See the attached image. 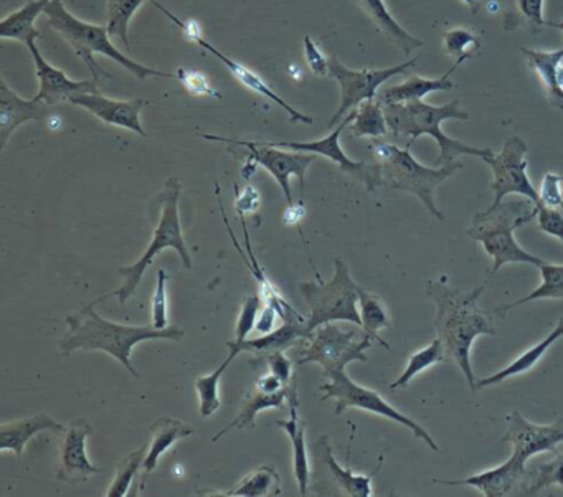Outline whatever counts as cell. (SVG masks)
<instances>
[{"mask_svg":"<svg viewBox=\"0 0 563 497\" xmlns=\"http://www.w3.org/2000/svg\"><path fill=\"white\" fill-rule=\"evenodd\" d=\"M486 285L487 279L470 292H463L451 288L446 276L427 283L428 298L437 306L433 325L438 339L446 349V357L460 367L473 391H476V377L471 365V349L481 335H496L493 312H484L479 308V299Z\"/></svg>","mask_w":563,"mask_h":497,"instance_id":"1","label":"cell"},{"mask_svg":"<svg viewBox=\"0 0 563 497\" xmlns=\"http://www.w3.org/2000/svg\"><path fill=\"white\" fill-rule=\"evenodd\" d=\"M113 296V295H110ZM110 296H101L97 301L87 302L80 311L68 316V332L60 341V352L65 357H70L77 351H103L117 358L128 368L133 377L141 378L131 362L133 349L140 342L167 339V341L180 342L186 338V332L176 325L166 329H157L151 325H124L107 321L97 312V305Z\"/></svg>","mask_w":563,"mask_h":497,"instance_id":"2","label":"cell"},{"mask_svg":"<svg viewBox=\"0 0 563 497\" xmlns=\"http://www.w3.org/2000/svg\"><path fill=\"white\" fill-rule=\"evenodd\" d=\"M384 110L390 133L397 137H410L407 146L411 147V144L420 140L421 136H431L437 141L440 154L434 161V167L456 163L457 157L461 156H474L479 159L494 156V151L489 147L470 146L454 137L446 136L441 131V124L444 121L470 120V113L460 107L457 100L441 104V107H433V104L424 103L423 100L407 101V103L384 104Z\"/></svg>","mask_w":563,"mask_h":497,"instance_id":"3","label":"cell"},{"mask_svg":"<svg viewBox=\"0 0 563 497\" xmlns=\"http://www.w3.org/2000/svg\"><path fill=\"white\" fill-rule=\"evenodd\" d=\"M536 219L537 207L530 200H503L499 206L476 213L467 230V236L473 242L481 243L484 252L494 259L487 281L507 263H523L537 268L545 263V259L526 252L514 239V232L519 227Z\"/></svg>","mask_w":563,"mask_h":497,"instance_id":"4","label":"cell"},{"mask_svg":"<svg viewBox=\"0 0 563 497\" xmlns=\"http://www.w3.org/2000/svg\"><path fill=\"white\" fill-rule=\"evenodd\" d=\"M45 15L48 19V25L55 32L62 35L77 52L78 57L87 64L88 70L93 75V80L100 84L101 78L108 77L107 71L98 65L97 55H104L111 60L126 68L137 80L143 81L147 78H173V74L156 70V68L146 67L137 64L133 58L121 54L113 45V38L108 34L107 25L90 24L75 18L67 8L64 0H52L45 9Z\"/></svg>","mask_w":563,"mask_h":497,"instance_id":"5","label":"cell"},{"mask_svg":"<svg viewBox=\"0 0 563 497\" xmlns=\"http://www.w3.org/2000/svg\"><path fill=\"white\" fill-rule=\"evenodd\" d=\"M410 150V146L401 150L394 144H374L375 157L380 164L382 183L387 189L413 194L434 219L444 220L434 200V192L444 180L463 169V164L451 163L441 167H427L411 156Z\"/></svg>","mask_w":563,"mask_h":497,"instance_id":"6","label":"cell"},{"mask_svg":"<svg viewBox=\"0 0 563 497\" xmlns=\"http://www.w3.org/2000/svg\"><path fill=\"white\" fill-rule=\"evenodd\" d=\"M180 192H183V186H180L179 179L169 177L163 192L159 194L161 219L156 230H154L150 246L136 263L130 266H121L120 272H118L123 276L124 283L113 292V296H118L121 305H124L131 296H134L147 266L153 265L154 258L163 250H176L180 259H183L184 268L192 269V258H190L189 248H187L186 239H184L183 229H180Z\"/></svg>","mask_w":563,"mask_h":497,"instance_id":"7","label":"cell"},{"mask_svg":"<svg viewBox=\"0 0 563 497\" xmlns=\"http://www.w3.org/2000/svg\"><path fill=\"white\" fill-rule=\"evenodd\" d=\"M334 278L329 283H302V298L309 308V318L306 319L308 338L328 322H352L362 328L361 311H358V285L352 279L347 263L344 259H334Z\"/></svg>","mask_w":563,"mask_h":497,"instance_id":"8","label":"cell"},{"mask_svg":"<svg viewBox=\"0 0 563 497\" xmlns=\"http://www.w3.org/2000/svg\"><path fill=\"white\" fill-rule=\"evenodd\" d=\"M305 341L306 347L299 352V364L314 362L321 365L328 377L345 371L351 362H367L365 351L375 342L364 331H344L335 322L316 329Z\"/></svg>","mask_w":563,"mask_h":497,"instance_id":"9","label":"cell"},{"mask_svg":"<svg viewBox=\"0 0 563 497\" xmlns=\"http://www.w3.org/2000/svg\"><path fill=\"white\" fill-rule=\"evenodd\" d=\"M319 391L322 394V400L334 398L335 415H338V417H341L349 408L371 411V413L378 415V417L388 418V420L395 421V423L404 424L415 437L424 441L431 450L440 451L433 438L430 437V433H428L420 423L411 420L410 417L401 413L397 408L391 407L378 391L355 384V382L345 374V371L332 374L331 377H329L328 384L321 385Z\"/></svg>","mask_w":563,"mask_h":497,"instance_id":"10","label":"cell"},{"mask_svg":"<svg viewBox=\"0 0 563 497\" xmlns=\"http://www.w3.org/2000/svg\"><path fill=\"white\" fill-rule=\"evenodd\" d=\"M418 57L405 62V64L395 65L388 68H365V70H351L345 67L338 57L329 58V74L338 81L341 87V104L334 117L331 118L329 128L342 123L344 118L352 111L357 110L364 101L375 100L378 97V88L385 81L391 80L398 75L408 74L417 65Z\"/></svg>","mask_w":563,"mask_h":497,"instance_id":"11","label":"cell"},{"mask_svg":"<svg viewBox=\"0 0 563 497\" xmlns=\"http://www.w3.org/2000/svg\"><path fill=\"white\" fill-rule=\"evenodd\" d=\"M203 140L219 141V143L233 144V146L246 147L250 151V159L258 166L265 167L285 194L288 206L292 203L291 177H298L301 187V200L305 199V179L309 166L314 163L316 154L299 153V151H283L282 147L269 146L258 141L233 140V137L213 136V134H200Z\"/></svg>","mask_w":563,"mask_h":497,"instance_id":"12","label":"cell"},{"mask_svg":"<svg viewBox=\"0 0 563 497\" xmlns=\"http://www.w3.org/2000/svg\"><path fill=\"white\" fill-rule=\"evenodd\" d=\"M529 153V146L520 137L512 136L504 143L499 154L483 159L493 170V190L494 200L489 207L499 206L507 196H522L530 200L533 207L540 206L539 190L532 186L529 176H527L526 154Z\"/></svg>","mask_w":563,"mask_h":497,"instance_id":"13","label":"cell"},{"mask_svg":"<svg viewBox=\"0 0 563 497\" xmlns=\"http://www.w3.org/2000/svg\"><path fill=\"white\" fill-rule=\"evenodd\" d=\"M355 120V110L344 118L342 123L338 124L332 133L322 137L319 141H311V143H295V141H278V143H266L269 146L282 147V150L299 151V153H311L316 156L328 157L332 163L338 164L339 169L344 174L357 179L358 183L364 184L368 192H375L378 187L384 186L382 183V169L378 163H364V161H352L347 154L344 153L341 146V133L352 124Z\"/></svg>","mask_w":563,"mask_h":497,"instance_id":"14","label":"cell"},{"mask_svg":"<svg viewBox=\"0 0 563 497\" xmlns=\"http://www.w3.org/2000/svg\"><path fill=\"white\" fill-rule=\"evenodd\" d=\"M506 421V434L500 441L512 444V453L526 463L536 454L555 451L563 443V420L553 421L552 424H537L526 420L519 411H512L507 415Z\"/></svg>","mask_w":563,"mask_h":497,"instance_id":"15","label":"cell"},{"mask_svg":"<svg viewBox=\"0 0 563 497\" xmlns=\"http://www.w3.org/2000/svg\"><path fill=\"white\" fill-rule=\"evenodd\" d=\"M93 433V427L85 418L71 421L65 430L58 457L57 477L65 483L78 484L100 474V467L95 466L87 454V440Z\"/></svg>","mask_w":563,"mask_h":497,"instance_id":"16","label":"cell"},{"mask_svg":"<svg viewBox=\"0 0 563 497\" xmlns=\"http://www.w3.org/2000/svg\"><path fill=\"white\" fill-rule=\"evenodd\" d=\"M70 103L84 108L104 124L124 128V130L140 134L141 137L147 136L143 124H141V110L146 107L147 101L141 100V98L128 101L111 100L97 91V93L78 95V97L71 98Z\"/></svg>","mask_w":563,"mask_h":497,"instance_id":"17","label":"cell"},{"mask_svg":"<svg viewBox=\"0 0 563 497\" xmlns=\"http://www.w3.org/2000/svg\"><path fill=\"white\" fill-rule=\"evenodd\" d=\"M27 48L29 52H31L32 58H34L35 71H37L38 85H41L37 97L41 98L42 101H45V103L54 107V104L70 101L71 98L78 97V95L97 93L98 81L71 80L64 70L54 67V65L48 64V62L42 57L41 51H38L35 42H32Z\"/></svg>","mask_w":563,"mask_h":497,"instance_id":"18","label":"cell"},{"mask_svg":"<svg viewBox=\"0 0 563 497\" xmlns=\"http://www.w3.org/2000/svg\"><path fill=\"white\" fill-rule=\"evenodd\" d=\"M526 474V461L512 453L506 463L493 467V470L483 471V473L474 474L466 479L450 481L437 477L434 483L443 484V486H473L486 497H507L517 496V490H519Z\"/></svg>","mask_w":563,"mask_h":497,"instance_id":"19","label":"cell"},{"mask_svg":"<svg viewBox=\"0 0 563 497\" xmlns=\"http://www.w3.org/2000/svg\"><path fill=\"white\" fill-rule=\"evenodd\" d=\"M354 431L355 427L352 424L351 441H349L347 448V466L345 467H342L341 464L338 463V460H335L334 453H332L331 443H329L328 434H322V437L316 441L312 450H314V454L319 460H321V463L324 464L329 476H331L332 481L338 484L342 494L351 497H372L374 496V490H372V479H374L375 474L380 471L382 463H384V456H380V460H378V466L375 467L371 474L354 473L351 467V450L352 441H354Z\"/></svg>","mask_w":563,"mask_h":497,"instance_id":"20","label":"cell"},{"mask_svg":"<svg viewBox=\"0 0 563 497\" xmlns=\"http://www.w3.org/2000/svg\"><path fill=\"white\" fill-rule=\"evenodd\" d=\"M51 104L35 95L32 100H22L8 81H0V147L8 146L12 134L31 121H45L51 114Z\"/></svg>","mask_w":563,"mask_h":497,"instance_id":"21","label":"cell"},{"mask_svg":"<svg viewBox=\"0 0 563 497\" xmlns=\"http://www.w3.org/2000/svg\"><path fill=\"white\" fill-rule=\"evenodd\" d=\"M192 42H196V44L199 45L200 48H203V51L209 52V54H212L213 57L217 58V60L222 62V64L225 65L227 70H229L230 74H232L233 77H235L236 80H239L240 84L243 85V87H246L249 88V90L255 91V93L262 95V97L268 98L269 101H273V103L278 104V107L282 108L283 111H286V113H288V117L291 118L292 123H314L311 117H308V114H302L301 111H298L296 110V108H292L291 104L286 103V101L283 100V98L279 97V95L276 93V91L273 90V88L269 87V85L266 84V81L263 80V78L260 77L258 74H255V71L250 70V68L245 67V65L239 64V62L233 60V58H230L229 55H225L223 54V52H220L219 48L213 47V45L210 44V42H207L206 38L200 37V35L194 37Z\"/></svg>","mask_w":563,"mask_h":497,"instance_id":"22","label":"cell"},{"mask_svg":"<svg viewBox=\"0 0 563 497\" xmlns=\"http://www.w3.org/2000/svg\"><path fill=\"white\" fill-rule=\"evenodd\" d=\"M67 427L58 423L47 413L32 415V417L22 418V420L11 421L0 427V451H12L21 460L29 441L42 431H54V433H65Z\"/></svg>","mask_w":563,"mask_h":497,"instance_id":"23","label":"cell"},{"mask_svg":"<svg viewBox=\"0 0 563 497\" xmlns=\"http://www.w3.org/2000/svg\"><path fill=\"white\" fill-rule=\"evenodd\" d=\"M460 64H454L443 77L424 78L420 75H410L404 84L387 88L384 93L378 95L377 100L382 104L407 103V101L423 100L427 95L437 93V91L454 90V81L451 80Z\"/></svg>","mask_w":563,"mask_h":497,"instance_id":"24","label":"cell"},{"mask_svg":"<svg viewBox=\"0 0 563 497\" xmlns=\"http://www.w3.org/2000/svg\"><path fill=\"white\" fill-rule=\"evenodd\" d=\"M301 339H308V331H306V321L299 316V318L286 319L283 321V325L269 334L262 335L258 339H246L243 342L229 341L225 345H232V347L239 349L240 352H255L258 357L263 355L272 354V352L283 351L291 347L296 342Z\"/></svg>","mask_w":563,"mask_h":497,"instance_id":"25","label":"cell"},{"mask_svg":"<svg viewBox=\"0 0 563 497\" xmlns=\"http://www.w3.org/2000/svg\"><path fill=\"white\" fill-rule=\"evenodd\" d=\"M289 420L276 421L282 430L288 433L292 446V463H295V477L298 481L299 496H308L309 477H311V467H309L308 450H306L305 423L298 413V388L292 391L288 400Z\"/></svg>","mask_w":563,"mask_h":497,"instance_id":"26","label":"cell"},{"mask_svg":"<svg viewBox=\"0 0 563 497\" xmlns=\"http://www.w3.org/2000/svg\"><path fill=\"white\" fill-rule=\"evenodd\" d=\"M194 433L196 430L192 427L176 420V418H161L151 427V444L147 448L146 457H144L141 489H143L147 476L156 470L161 457L169 451V448L184 438L192 437Z\"/></svg>","mask_w":563,"mask_h":497,"instance_id":"27","label":"cell"},{"mask_svg":"<svg viewBox=\"0 0 563 497\" xmlns=\"http://www.w3.org/2000/svg\"><path fill=\"white\" fill-rule=\"evenodd\" d=\"M520 54L526 58L532 74L539 78V84L542 85L543 91H545L547 100L556 110L563 111V90L556 81V68L563 62V48L547 52L522 47Z\"/></svg>","mask_w":563,"mask_h":497,"instance_id":"28","label":"cell"},{"mask_svg":"<svg viewBox=\"0 0 563 497\" xmlns=\"http://www.w3.org/2000/svg\"><path fill=\"white\" fill-rule=\"evenodd\" d=\"M358 8L367 14V18L374 22L375 27L395 45L400 48L404 55H410L411 52L421 48L424 42L421 38L415 37L410 32L405 31L394 15L388 11L387 4L384 0H355Z\"/></svg>","mask_w":563,"mask_h":497,"instance_id":"29","label":"cell"},{"mask_svg":"<svg viewBox=\"0 0 563 497\" xmlns=\"http://www.w3.org/2000/svg\"><path fill=\"white\" fill-rule=\"evenodd\" d=\"M563 338V318L559 319L555 328L549 332L545 339L539 342V344L530 347L529 351L523 352L522 355L516 358L512 364L507 365L503 371L496 372V374L489 375V377L481 378L476 380V390L479 388L493 387V385L503 384L504 380L510 377H517V375L526 374V372L532 371L540 358L545 355V352L555 344L559 339Z\"/></svg>","mask_w":563,"mask_h":497,"instance_id":"30","label":"cell"},{"mask_svg":"<svg viewBox=\"0 0 563 497\" xmlns=\"http://www.w3.org/2000/svg\"><path fill=\"white\" fill-rule=\"evenodd\" d=\"M51 2L52 0H31L24 8L2 19L0 38L21 42L25 47H29L32 42L38 41L42 34L35 29V21L38 15L45 14V9Z\"/></svg>","mask_w":563,"mask_h":497,"instance_id":"31","label":"cell"},{"mask_svg":"<svg viewBox=\"0 0 563 497\" xmlns=\"http://www.w3.org/2000/svg\"><path fill=\"white\" fill-rule=\"evenodd\" d=\"M296 388H298L296 380L292 382L291 385H288V387L283 388V390L276 391V394H265V391H260L255 388V390L245 398V401H243V407L242 410H240L239 417H236L232 423L222 428V430L213 437L212 441H219L223 434L229 433L233 428L242 430V428L253 427L260 411L285 407L286 401L289 400V397H291V394Z\"/></svg>","mask_w":563,"mask_h":497,"instance_id":"32","label":"cell"},{"mask_svg":"<svg viewBox=\"0 0 563 497\" xmlns=\"http://www.w3.org/2000/svg\"><path fill=\"white\" fill-rule=\"evenodd\" d=\"M282 494V476L272 464L256 467L239 484L222 493H206V496L223 497H268Z\"/></svg>","mask_w":563,"mask_h":497,"instance_id":"33","label":"cell"},{"mask_svg":"<svg viewBox=\"0 0 563 497\" xmlns=\"http://www.w3.org/2000/svg\"><path fill=\"white\" fill-rule=\"evenodd\" d=\"M553 453V460L527 466V474L517 490V496H537L549 487H563V450H555Z\"/></svg>","mask_w":563,"mask_h":497,"instance_id":"34","label":"cell"},{"mask_svg":"<svg viewBox=\"0 0 563 497\" xmlns=\"http://www.w3.org/2000/svg\"><path fill=\"white\" fill-rule=\"evenodd\" d=\"M540 276H542V285L533 289L526 298L517 299L510 305H500L499 308L493 309V316L504 318L507 312L527 302L536 301V299H563V265H553L545 262L539 266Z\"/></svg>","mask_w":563,"mask_h":497,"instance_id":"35","label":"cell"},{"mask_svg":"<svg viewBox=\"0 0 563 497\" xmlns=\"http://www.w3.org/2000/svg\"><path fill=\"white\" fill-rule=\"evenodd\" d=\"M358 311H361L362 331L371 335L375 342L382 347L390 349V345L378 335L382 329H388L391 325L390 318H388L387 309L382 302L380 296L372 295L367 289L358 286Z\"/></svg>","mask_w":563,"mask_h":497,"instance_id":"36","label":"cell"},{"mask_svg":"<svg viewBox=\"0 0 563 497\" xmlns=\"http://www.w3.org/2000/svg\"><path fill=\"white\" fill-rule=\"evenodd\" d=\"M390 133L387 117H385L384 104L375 100L364 101L355 110V120L352 121V136L354 137H378L387 136Z\"/></svg>","mask_w":563,"mask_h":497,"instance_id":"37","label":"cell"},{"mask_svg":"<svg viewBox=\"0 0 563 497\" xmlns=\"http://www.w3.org/2000/svg\"><path fill=\"white\" fill-rule=\"evenodd\" d=\"M227 349H229L230 354L227 355L222 365L216 368L212 374L203 375V377H199L196 380V390L200 398V415L202 417H212L219 410L220 405H222L219 397L220 378L225 374L233 358L240 354L239 349L232 347V345H227Z\"/></svg>","mask_w":563,"mask_h":497,"instance_id":"38","label":"cell"},{"mask_svg":"<svg viewBox=\"0 0 563 497\" xmlns=\"http://www.w3.org/2000/svg\"><path fill=\"white\" fill-rule=\"evenodd\" d=\"M146 0H108V34L113 41H120L130 51V27L134 14ZM151 2V0H150Z\"/></svg>","mask_w":563,"mask_h":497,"instance_id":"39","label":"cell"},{"mask_svg":"<svg viewBox=\"0 0 563 497\" xmlns=\"http://www.w3.org/2000/svg\"><path fill=\"white\" fill-rule=\"evenodd\" d=\"M443 51L448 57L453 58L454 64L463 65L464 62L479 55L483 51V41L471 29L454 27L443 34Z\"/></svg>","mask_w":563,"mask_h":497,"instance_id":"40","label":"cell"},{"mask_svg":"<svg viewBox=\"0 0 563 497\" xmlns=\"http://www.w3.org/2000/svg\"><path fill=\"white\" fill-rule=\"evenodd\" d=\"M446 349H444L443 342L438 338L434 339L428 347L413 352V354L410 355L404 374H401L394 384H390L391 390H395V388L408 387V384H410L418 374L427 371L431 365L446 361Z\"/></svg>","mask_w":563,"mask_h":497,"instance_id":"41","label":"cell"},{"mask_svg":"<svg viewBox=\"0 0 563 497\" xmlns=\"http://www.w3.org/2000/svg\"><path fill=\"white\" fill-rule=\"evenodd\" d=\"M504 31H516L522 25L549 27L543 19V0H509V11L504 15Z\"/></svg>","mask_w":563,"mask_h":497,"instance_id":"42","label":"cell"},{"mask_svg":"<svg viewBox=\"0 0 563 497\" xmlns=\"http://www.w3.org/2000/svg\"><path fill=\"white\" fill-rule=\"evenodd\" d=\"M146 450L147 448H140V450L128 454L126 457L120 461L117 467V474H114L110 487H108L107 493H104V497H124L130 494L134 477L140 473V470H143L144 457H146L147 454Z\"/></svg>","mask_w":563,"mask_h":497,"instance_id":"43","label":"cell"},{"mask_svg":"<svg viewBox=\"0 0 563 497\" xmlns=\"http://www.w3.org/2000/svg\"><path fill=\"white\" fill-rule=\"evenodd\" d=\"M262 296L252 295L243 302L240 311L239 322H236V342H243L249 339L252 331H255L256 321H258L260 308H262Z\"/></svg>","mask_w":563,"mask_h":497,"instance_id":"44","label":"cell"},{"mask_svg":"<svg viewBox=\"0 0 563 497\" xmlns=\"http://www.w3.org/2000/svg\"><path fill=\"white\" fill-rule=\"evenodd\" d=\"M540 203L563 213V176L547 173L540 184Z\"/></svg>","mask_w":563,"mask_h":497,"instance_id":"45","label":"cell"},{"mask_svg":"<svg viewBox=\"0 0 563 497\" xmlns=\"http://www.w3.org/2000/svg\"><path fill=\"white\" fill-rule=\"evenodd\" d=\"M169 275L166 269L157 272L156 289L153 295V325L157 329L169 328V319H167V292L166 285Z\"/></svg>","mask_w":563,"mask_h":497,"instance_id":"46","label":"cell"},{"mask_svg":"<svg viewBox=\"0 0 563 497\" xmlns=\"http://www.w3.org/2000/svg\"><path fill=\"white\" fill-rule=\"evenodd\" d=\"M177 80L183 84V87L189 91L192 97H213L222 98L219 91L210 87L209 80L203 77L199 71L187 70V68H179L176 74Z\"/></svg>","mask_w":563,"mask_h":497,"instance_id":"47","label":"cell"},{"mask_svg":"<svg viewBox=\"0 0 563 497\" xmlns=\"http://www.w3.org/2000/svg\"><path fill=\"white\" fill-rule=\"evenodd\" d=\"M537 223L539 229L545 232L547 235L555 236L560 242H563V213L555 209H549V207L540 203L537 207Z\"/></svg>","mask_w":563,"mask_h":497,"instance_id":"48","label":"cell"},{"mask_svg":"<svg viewBox=\"0 0 563 497\" xmlns=\"http://www.w3.org/2000/svg\"><path fill=\"white\" fill-rule=\"evenodd\" d=\"M262 361H265L268 372L279 378L285 385L292 384L295 382V375H292V362L283 354V351L272 352V354L263 355Z\"/></svg>","mask_w":563,"mask_h":497,"instance_id":"49","label":"cell"},{"mask_svg":"<svg viewBox=\"0 0 563 497\" xmlns=\"http://www.w3.org/2000/svg\"><path fill=\"white\" fill-rule=\"evenodd\" d=\"M305 55L309 70L316 77H329V58L324 57L319 45L309 35L305 37Z\"/></svg>","mask_w":563,"mask_h":497,"instance_id":"50","label":"cell"},{"mask_svg":"<svg viewBox=\"0 0 563 497\" xmlns=\"http://www.w3.org/2000/svg\"><path fill=\"white\" fill-rule=\"evenodd\" d=\"M262 202V196H260L258 189L252 184L243 187L240 192H236L235 210L240 217H245L246 213L256 212Z\"/></svg>","mask_w":563,"mask_h":497,"instance_id":"51","label":"cell"},{"mask_svg":"<svg viewBox=\"0 0 563 497\" xmlns=\"http://www.w3.org/2000/svg\"><path fill=\"white\" fill-rule=\"evenodd\" d=\"M279 311L275 306L266 305L263 309L262 314L258 316L256 321L255 331L260 334L265 335L269 332L275 331L276 318H278Z\"/></svg>","mask_w":563,"mask_h":497,"instance_id":"52","label":"cell"},{"mask_svg":"<svg viewBox=\"0 0 563 497\" xmlns=\"http://www.w3.org/2000/svg\"><path fill=\"white\" fill-rule=\"evenodd\" d=\"M285 387H288V385L283 384L276 375L272 374V372L260 375L255 382L256 390L265 391V394H276V391L283 390Z\"/></svg>","mask_w":563,"mask_h":497,"instance_id":"53","label":"cell"},{"mask_svg":"<svg viewBox=\"0 0 563 497\" xmlns=\"http://www.w3.org/2000/svg\"><path fill=\"white\" fill-rule=\"evenodd\" d=\"M306 210L302 207V200H299L298 203H291L288 206V210L285 213V223L286 225H298L302 219H305Z\"/></svg>","mask_w":563,"mask_h":497,"instance_id":"54","label":"cell"},{"mask_svg":"<svg viewBox=\"0 0 563 497\" xmlns=\"http://www.w3.org/2000/svg\"><path fill=\"white\" fill-rule=\"evenodd\" d=\"M464 5H466L467 9H470L473 14H477L481 9V0H461Z\"/></svg>","mask_w":563,"mask_h":497,"instance_id":"55","label":"cell"},{"mask_svg":"<svg viewBox=\"0 0 563 497\" xmlns=\"http://www.w3.org/2000/svg\"><path fill=\"white\" fill-rule=\"evenodd\" d=\"M556 81H559V87L563 90V62L556 68Z\"/></svg>","mask_w":563,"mask_h":497,"instance_id":"56","label":"cell"},{"mask_svg":"<svg viewBox=\"0 0 563 497\" xmlns=\"http://www.w3.org/2000/svg\"><path fill=\"white\" fill-rule=\"evenodd\" d=\"M549 27L559 29V31L563 32V21L562 22H549Z\"/></svg>","mask_w":563,"mask_h":497,"instance_id":"57","label":"cell"}]
</instances>
